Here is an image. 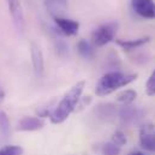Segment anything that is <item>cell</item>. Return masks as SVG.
Returning <instances> with one entry per match:
<instances>
[{
	"instance_id": "1",
	"label": "cell",
	"mask_w": 155,
	"mask_h": 155,
	"mask_svg": "<svg viewBox=\"0 0 155 155\" xmlns=\"http://www.w3.org/2000/svg\"><path fill=\"white\" fill-rule=\"evenodd\" d=\"M84 85H85L84 81L77 82L74 87L70 88V90L68 93H65V95L63 96V99L60 100L58 106L54 108V111L49 116L51 121L53 124H61V123H64L70 117V114L76 110L78 101L81 99V95L83 93Z\"/></svg>"
},
{
	"instance_id": "2",
	"label": "cell",
	"mask_w": 155,
	"mask_h": 155,
	"mask_svg": "<svg viewBox=\"0 0 155 155\" xmlns=\"http://www.w3.org/2000/svg\"><path fill=\"white\" fill-rule=\"evenodd\" d=\"M138 77L137 74H125L120 71H112L105 74L99 79L95 87V94L97 96H107L114 93L119 88H123Z\"/></svg>"
},
{
	"instance_id": "3",
	"label": "cell",
	"mask_w": 155,
	"mask_h": 155,
	"mask_svg": "<svg viewBox=\"0 0 155 155\" xmlns=\"http://www.w3.org/2000/svg\"><path fill=\"white\" fill-rule=\"evenodd\" d=\"M118 30V24L116 22H110L96 28L91 34V41L96 47H102L114 40Z\"/></svg>"
},
{
	"instance_id": "4",
	"label": "cell",
	"mask_w": 155,
	"mask_h": 155,
	"mask_svg": "<svg viewBox=\"0 0 155 155\" xmlns=\"http://www.w3.org/2000/svg\"><path fill=\"white\" fill-rule=\"evenodd\" d=\"M140 144L144 150L155 153V125L146 123L140 129Z\"/></svg>"
},
{
	"instance_id": "5",
	"label": "cell",
	"mask_w": 155,
	"mask_h": 155,
	"mask_svg": "<svg viewBox=\"0 0 155 155\" xmlns=\"http://www.w3.org/2000/svg\"><path fill=\"white\" fill-rule=\"evenodd\" d=\"M134 11L147 19H155V1L154 0H131Z\"/></svg>"
},
{
	"instance_id": "6",
	"label": "cell",
	"mask_w": 155,
	"mask_h": 155,
	"mask_svg": "<svg viewBox=\"0 0 155 155\" xmlns=\"http://www.w3.org/2000/svg\"><path fill=\"white\" fill-rule=\"evenodd\" d=\"M7 5H8V11L11 13V17H12V21H13L16 29L18 31L23 33V30H24V13H23L21 0H7Z\"/></svg>"
},
{
	"instance_id": "7",
	"label": "cell",
	"mask_w": 155,
	"mask_h": 155,
	"mask_svg": "<svg viewBox=\"0 0 155 155\" xmlns=\"http://www.w3.org/2000/svg\"><path fill=\"white\" fill-rule=\"evenodd\" d=\"M54 22H55V25L58 27V29L60 30V33L66 36H74L78 33L79 23L76 21L68 19L64 17H55Z\"/></svg>"
},
{
	"instance_id": "8",
	"label": "cell",
	"mask_w": 155,
	"mask_h": 155,
	"mask_svg": "<svg viewBox=\"0 0 155 155\" xmlns=\"http://www.w3.org/2000/svg\"><path fill=\"white\" fill-rule=\"evenodd\" d=\"M45 126V121L39 117H23L18 121L19 131H39Z\"/></svg>"
},
{
	"instance_id": "9",
	"label": "cell",
	"mask_w": 155,
	"mask_h": 155,
	"mask_svg": "<svg viewBox=\"0 0 155 155\" xmlns=\"http://www.w3.org/2000/svg\"><path fill=\"white\" fill-rule=\"evenodd\" d=\"M119 118L123 123L125 124H130V123H135L137 119H140L142 117V111L137 107L134 106H129V105H124L119 111H118Z\"/></svg>"
},
{
	"instance_id": "10",
	"label": "cell",
	"mask_w": 155,
	"mask_h": 155,
	"mask_svg": "<svg viewBox=\"0 0 155 155\" xmlns=\"http://www.w3.org/2000/svg\"><path fill=\"white\" fill-rule=\"evenodd\" d=\"M30 55H31V63H33L34 71L38 75H41L43 72V69H45V60H43L42 51L36 43H31Z\"/></svg>"
},
{
	"instance_id": "11",
	"label": "cell",
	"mask_w": 155,
	"mask_h": 155,
	"mask_svg": "<svg viewBox=\"0 0 155 155\" xmlns=\"http://www.w3.org/2000/svg\"><path fill=\"white\" fill-rule=\"evenodd\" d=\"M48 12L55 18L61 17L68 8V0H43Z\"/></svg>"
},
{
	"instance_id": "12",
	"label": "cell",
	"mask_w": 155,
	"mask_h": 155,
	"mask_svg": "<svg viewBox=\"0 0 155 155\" xmlns=\"http://www.w3.org/2000/svg\"><path fill=\"white\" fill-rule=\"evenodd\" d=\"M150 41L149 36H146V38H141V39H136V40H116V43L121 47L124 51L126 52H131L134 49H137L140 47H142L143 45L148 43Z\"/></svg>"
},
{
	"instance_id": "13",
	"label": "cell",
	"mask_w": 155,
	"mask_h": 155,
	"mask_svg": "<svg viewBox=\"0 0 155 155\" xmlns=\"http://www.w3.org/2000/svg\"><path fill=\"white\" fill-rule=\"evenodd\" d=\"M95 114L104 120H111L116 117L117 108L112 104H100L95 108Z\"/></svg>"
},
{
	"instance_id": "14",
	"label": "cell",
	"mask_w": 155,
	"mask_h": 155,
	"mask_svg": "<svg viewBox=\"0 0 155 155\" xmlns=\"http://www.w3.org/2000/svg\"><path fill=\"white\" fill-rule=\"evenodd\" d=\"M10 137V121L4 111H0V142L4 143Z\"/></svg>"
},
{
	"instance_id": "15",
	"label": "cell",
	"mask_w": 155,
	"mask_h": 155,
	"mask_svg": "<svg viewBox=\"0 0 155 155\" xmlns=\"http://www.w3.org/2000/svg\"><path fill=\"white\" fill-rule=\"evenodd\" d=\"M77 51L79 55L84 59H91L94 57V47L85 40H81L77 43Z\"/></svg>"
},
{
	"instance_id": "16",
	"label": "cell",
	"mask_w": 155,
	"mask_h": 155,
	"mask_svg": "<svg viewBox=\"0 0 155 155\" xmlns=\"http://www.w3.org/2000/svg\"><path fill=\"white\" fill-rule=\"evenodd\" d=\"M136 97H137V93L132 89H127L117 95V101H119L124 105H130L131 102H134L136 100Z\"/></svg>"
},
{
	"instance_id": "17",
	"label": "cell",
	"mask_w": 155,
	"mask_h": 155,
	"mask_svg": "<svg viewBox=\"0 0 155 155\" xmlns=\"http://www.w3.org/2000/svg\"><path fill=\"white\" fill-rule=\"evenodd\" d=\"M101 153L102 155H119L120 154V147L116 146L112 142H107L101 146Z\"/></svg>"
},
{
	"instance_id": "18",
	"label": "cell",
	"mask_w": 155,
	"mask_h": 155,
	"mask_svg": "<svg viewBox=\"0 0 155 155\" xmlns=\"http://www.w3.org/2000/svg\"><path fill=\"white\" fill-rule=\"evenodd\" d=\"M0 155H23V149L19 146H6L0 149Z\"/></svg>"
},
{
	"instance_id": "19",
	"label": "cell",
	"mask_w": 155,
	"mask_h": 155,
	"mask_svg": "<svg viewBox=\"0 0 155 155\" xmlns=\"http://www.w3.org/2000/svg\"><path fill=\"white\" fill-rule=\"evenodd\" d=\"M126 142H127V140H126V136H125V134L123 131L118 130V131H116L113 134V136H112V143H114L116 146L121 147V146L126 144Z\"/></svg>"
},
{
	"instance_id": "20",
	"label": "cell",
	"mask_w": 155,
	"mask_h": 155,
	"mask_svg": "<svg viewBox=\"0 0 155 155\" xmlns=\"http://www.w3.org/2000/svg\"><path fill=\"white\" fill-rule=\"evenodd\" d=\"M146 91H147V95H149V96H154L155 95V70L152 72V75L149 76L148 81H147Z\"/></svg>"
},
{
	"instance_id": "21",
	"label": "cell",
	"mask_w": 155,
	"mask_h": 155,
	"mask_svg": "<svg viewBox=\"0 0 155 155\" xmlns=\"http://www.w3.org/2000/svg\"><path fill=\"white\" fill-rule=\"evenodd\" d=\"M55 49H57L58 55L63 57V55H65V54L68 53V51H69V46H68V43H66L65 41L58 40L57 43H55Z\"/></svg>"
},
{
	"instance_id": "22",
	"label": "cell",
	"mask_w": 155,
	"mask_h": 155,
	"mask_svg": "<svg viewBox=\"0 0 155 155\" xmlns=\"http://www.w3.org/2000/svg\"><path fill=\"white\" fill-rule=\"evenodd\" d=\"M4 97H5V93H4L2 89H0V105H1V102L4 101Z\"/></svg>"
},
{
	"instance_id": "23",
	"label": "cell",
	"mask_w": 155,
	"mask_h": 155,
	"mask_svg": "<svg viewBox=\"0 0 155 155\" xmlns=\"http://www.w3.org/2000/svg\"><path fill=\"white\" fill-rule=\"evenodd\" d=\"M129 155H146L144 153H142V152H134V153H131V154Z\"/></svg>"
}]
</instances>
